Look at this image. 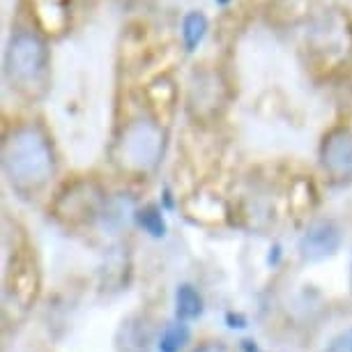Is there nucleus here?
<instances>
[{
	"mask_svg": "<svg viewBox=\"0 0 352 352\" xmlns=\"http://www.w3.org/2000/svg\"><path fill=\"white\" fill-rule=\"evenodd\" d=\"M320 164L336 182L352 177V131L345 127L331 129L320 145Z\"/></svg>",
	"mask_w": 352,
	"mask_h": 352,
	"instance_id": "20e7f679",
	"label": "nucleus"
},
{
	"mask_svg": "<svg viewBox=\"0 0 352 352\" xmlns=\"http://www.w3.org/2000/svg\"><path fill=\"white\" fill-rule=\"evenodd\" d=\"M324 352H352V327L331 338Z\"/></svg>",
	"mask_w": 352,
	"mask_h": 352,
	"instance_id": "9d476101",
	"label": "nucleus"
},
{
	"mask_svg": "<svg viewBox=\"0 0 352 352\" xmlns=\"http://www.w3.org/2000/svg\"><path fill=\"white\" fill-rule=\"evenodd\" d=\"M214 3H217V5H228L230 0H214Z\"/></svg>",
	"mask_w": 352,
	"mask_h": 352,
	"instance_id": "ddd939ff",
	"label": "nucleus"
},
{
	"mask_svg": "<svg viewBox=\"0 0 352 352\" xmlns=\"http://www.w3.org/2000/svg\"><path fill=\"white\" fill-rule=\"evenodd\" d=\"M175 314L180 320H194L203 314V297L191 283H180L175 290Z\"/></svg>",
	"mask_w": 352,
	"mask_h": 352,
	"instance_id": "423d86ee",
	"label": "nucleus"
},
{
	"mask_svg": "<svg viewBox=\"0 0 352 352\" xmlns=\"http://www.w3.org/2000/svg\"><path fill=\"white\" fill-rule=\"evenodd\" d=\"M341 242H343L341 228L334 221H316L302 235L300 244H297V251H300L302 261L320 263L324 258L334 256L341 249Z\"/></svg>",
	"mask_w": 352,
	"mask_h": 352,
	"instance_id": "39448f33",
	"label": "nucleus"
},
{
	"mask_svg": "<svg viewBox=\"0 0 352 352\" xmlns=\"http://www.w3.org/2000/svg\"><path fill=\"white\" fill-rule=\"evenodd\" d=\"M194 352H232V350L226 343H221V341H208V343L198 345Z\"/></svg>",
	"mask_w": 352,
	"mask_h": 352,
	"instance_id": "9b49d317",
	"label": "nucleus"
},
{
	"mask_svg": "<svg viewBox=\"0 0 352 352\" xmlns=\"http://www.w3.org/2000/svg\"><path fill=\"white\" fill-rule=\"evenodd\" d=\"M244 350H247V352H261V350L256 348V345L251 348V341H244Z\"/></svg>",
	"mask_w": 352,
	"mask_h": 352,
	"instance_id": "f8f14e48",
	"label": "nucleus"
},
{
	"mask_svg": "<svg viewBox=\"0 0 352 352\" xmlns=\"http://www.w3.org/2000/svg\"><path fill=\"white\" fill-rule=\"evenodd\" d=\"M138 223H141L152 237H162L166 232L164 217H162V212H159V208H155V205H148L145 210L138 212Z\"/></svg>",
	"mask_w": 352,
	"mask_h": 352,
	"instance_id": "1a4fd4ad",
	"label": "nucleus"
},
{
	"mask_svg": "<svg viewBox=\"0 0 352 352\" xmlns=\"http://www.w3.org/2000/svg\"><path fill=\"white\" fill-rule=\"evenodd\" d=\"M3 170L19 191H35L49 182L56 159L46 136L35 127H19L3 143Z\"/></svg>",
	"mask_w": 352,
	"mask_h": 352,
	"instance_id": "f257e3e1",
	"label": "nucleus"
},
{
	"mask_svg": "<svg viewBox=\"0 0 352 352\" xmlns=\"http://www.w3.org/2000/svg\"><path fill=\"white\" fill-rule=\"evenodd\" d=\"M120 164L127 170L148 173L159 164L164 155V131L152 120H134L122 131L118 143Z\"/></svg>",
	"mask_w": 352,
	"mask_h": 352,
	"instance_id": "7ed1b4c3",
	"label": "nucleus"
},
{
	"mask_svg": "<svg viewBox=\"0 0 352 352\" xmlns=\"http://www.w3.org/2000/svg\"><path fill=\"white\" fill-rule=\"evenodd\" d=\"M191 331L182 320L168 324L162 331V338H159V352H180L184 345L189 343Z\"/></svg>",
	"mask_w": 352,
	"mask_h": 352,
	"instance_id": "6e6552de",
	"label": "nucleus"
},
{
	"mask_svg": "<svg viewBox=\"0 0 352 352\" xmlns=\"http://www.w3.org/2000/svg\"><path fill=\"white\" fill-rule=\"evenodd\" d=\"M208 32V16L203 12H187L182 19V42L187 51H196Z\"/></svg>",
	"mask_w": 352,
	"mask_h": 352,
	"instance_id": "0eeeda50",
	"label": "nucleus"
},
{
	"mask_svg": "<svg viewBox=\"0 0 352 352\" xmlns=\"http://www.w3.org/2000/svg\"><path fill=\"white\" fill-rule=\"evenodd\" d=\"M5 78L23 95L32 97L44 88L49 74V49L37 32L16 30L5 46Z\"/></svg>",
	"mask_w": 352,
	"mask_h": 352,
	"instance_id": "f03ea898",
	"label": "nucleus"
}]
</instances>
